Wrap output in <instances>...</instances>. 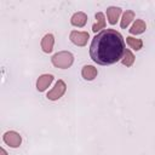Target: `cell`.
<instances>
[{
	"label": "cell",
	"instance_id": "14",
	"mask_svg": "<svg viewBox=\"0 0 155 155\" xmlns=\"http://www.w3.org/2000/svg\"><path fill=\"white\" fill-rule=\"evenodd\" d=\"M126 42L130 46V48H132L134 51H139V50L143 48L142 39H137V38H133V36H127L126 38Z\"/></svg>",
	"mask_w": 155,
	"mask_h": 155
},
{
	"label": "cell",
	"instance_id": "9",
	"mask_svg": "<svg viewBox=\"0 0 155 155\" xmlns=\"http://www.w3.org/2000/svg\"><path fill=\"white\" fill-rule=\"evenodd\" d=\"M87 15L82 11H79V12H75L71 18H70V24L74 25V27H78V28H82L86 25L87 23Z\"/></svg>",
	"mask_w": 155,
	"mask_h": 155
},
{
	"label": "cell",
	"instance_id": "7",
	"mask_svg": "<svg viewBox=\"0 0 155 155\" xmlns=\"http://www.w3.org/2000/svg\"><path fill=\"white\" fill-rule=\"evenodd\" d=\"M121 13H122L121 7H117V6H109V7L107 8V18H108L109 24H110V25L116 24V22L119 21Z\"/></svg>",
	"mask_w": 155,
	"mask_h": 155
},
{
	"label": "cell",
	"instance_id": "11",
	"mask_svg": "<svg viewBox=\"0 0 155 155\" xmlns=\"http://www.w3.org/2000/svg\"><path fill=\"white\" fill-rule=\"evenodd\" d=\"M145 29H147V23L143 19H136L132 27L128 29V31L131 35H139V34H143Z\"/></svg>",
	"mask_w": 155,
	"mask_h": 155
},
{
	"label": "cell",
	"instance_id": "5",
	"mask_svg": "<svg viewBox=\"0 0 155 155\" xmlns=\"http://www.w3.org/2000/svg\"><path fill=\"white\" fill-rule=\"evenodd\" d=\"M69 39L70 41L75 45V46H85L90 39V34L87 31H78V30H71L69 34Z\"/></svg>",
	"mask_w": 155,
	"mask_h": 155
},
{
	"label": "cell",
	"instance_id": "10",
	"mask_svg": "<svg viewBox=\"0 0 155 155\" xmlns=\"http://www.w3.org/2000/svg\"><path fill=\"white\" fill-rule=\"evenodd\" d=\"M97 75H98L97 68L93 67V65H91V64H86V65H84L82 69H81V76H82L84 80H86V81H92V80H94V79L97 78Z\"/></svg>",
	"mask_w": 155,
	"mask_h": 155
},
{
	"label": "cell",
	"instance_id": "12",
	"mask_svg": "<svg viewBox=\"0 0 155 155\" xmlns=\"http://www.w3.org/2000/svg\"><path fill=\"white\" fill-rule=\"evenodd\" d=\"M94 18H96V23L92 25V31L93 33H97L99 30H104L105 29V25H107V22H105V16L103 12H97L94 15Z\"/></svg>",
	"mask_w": 155,
	"mask_h": 155
},
{
	"label": "cell",
	"instance_id": "13",
	"mask_svg": "<svg viewBox=\"0 0 155 155\" xmlns=\"http://www.w3.org/2000/svg\"><path fill=\"white\" fill-rule=\"evenodd\" d=\"M133 19H134V12H133L132 10H126V11L124 12L122 17H121L120 27H121L122 29H126V28L131 24V22H132Z\"/></svg>",
	"mask_w": 155,
	"mask_h": 155
},
{
	"label": "cell",
	"instance_id": "3",
	"mask_svg": "<svg viewBox=\"0 0 155 155\" xmlns=\"http://www.w3.org/2000/svg\"><path fill=\"white\" fill-rule=\"evenodd\" d=\"M65 91H67V84H65L63 80L59 79V80L54 84V86L52 87V90H50V91L47 92L46 98L50 99V101H58L59 98H62V97L64 96Z\"/></svg>",
	"mask_w": 155,
	"mask_h": 155
},
{
	"label": "cell",
	"instance_id": "8",
	"mask_svg": "<svg viewBox=\"0 0 155 155\" xmlns=\"http://www.w3.org/2000/svg\"><path fill=\"white\" fill-rule=\"evenodd\" d=\"M40 46H41V50L45 53H51L52 50H53V46H54V36H53V34H51V33L45 34L42 36V39H41Z\"/></svg>",
	"mask_w": 155,
	"mask_h": 155
},
{
	"label": "cell",
	"instance_id": "4",
	"mask_svg": "<svg viewBox=\"0 0 155 155\" xmlns=\"http://www.w3.org/2000/svg\"><path fill=\"white\" fill-rule=\"evenodd\" d=\"M2 140L10 148L16 149L22 144V136L16 131H7L2 136Z\"/></svg>",
	"mask_w": 155,
	"mask_h": 155
},
{
	"label": "cell",
	"instance_id": "15",
	"mask_svg": "<svg viewBox=\"0 0 155 155\" xmlns=\"http://www.w3.org/2000/svg\"><path fill=\"white\" fill-rule=\"evenodd\" d=\"M134 61H136V57H134V54L132 53V51L128 50V48H126V50H125V53H124V57H122V59H121V63H122L125 67L128 68V67H132V65H133Z\"/></svg>",
	"mask_w": 155,
	"mask_h": 155
},
{
	"label": "cell",
	"instance_id": "6",
	"mask_svg": "<svg viewBox=\"0 0 155 155\" xmlns=\"http://www.w3.org/2000/svg\"><path fill=\"white\" fill-rule=\"evenodd\" d=\"M53 81V75L52 74H42L36 80V90L39 92H44L48 88V86Z\"/></svg>",
	"mask_w": 155,
	"mask_h": 155
},
{
	"label": "cell",
	"instance_id": "1",
	"mask_svg": "<svg viewBox=\"0 0 155 155\" xmlns=\"http://www.w3.org/2000/svg\"><path fill=\"white\" fill-rule=\"evenodd\" d=\"M125 41L122 35L115 29L99 31L91 42L90 57L101 65H110L122 59L125 53Z\"/></svg>",
	"mask_w": 155,
	"mask_h": 155
},
{
	"label": "cell",
	"instance_id": "16",
	"mask_svg": "<svg viewBox=\"0 0 155 155\" xmlns=\"http://www.w3.org/2000/svg\"><path fill=\"white\" fill-rule=\"evenodd\" d=\"M0 155H8V154H7V151H6L4 148H1V149H0Z\"/></svg>",
	"mask_w": 155,
	"mask_h": 155
},
{
	"label": "cell",
	"instance_id": "2",
	"mask_svg": "<svg viewBox=\"0 0 155 155\" xmlns=\"http://www.w3.org/2000/svg\"><path fill=\"white\" fill-rule=\"evenodd\" d=\"M51 62L56 68L68 69L74 63V54L69 51H59L52 56Z\"/></svg>",
	"mask_w": 155,
	"mask_h": 155
}]
</instances>
